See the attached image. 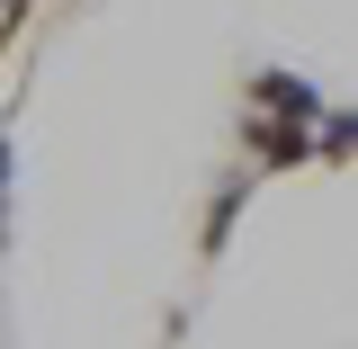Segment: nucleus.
<instances>
[{"mask_svg":"<svg viewBox=\"0 0 358 349\" xmlns=\"http://www.w3.org/2000/svg\"><path fill=\"white\" fill-rule=\"evenodd\" d=\"M242 152L260 162V171H305L322 162V134L305 117H260V108H242Z\"/></svg>","mask_w":358,"mask_h":349,"instance_id":"obj_1","label":"nucleus"},{"mask_svg":"<svg viewBox=\"0 0 358 349\" xmlns=\"http://www.w3.org/2000/svg\"><path fill=\"white\" fill-rule=\"evenodd\" d=\"M251 108H260V117H322V90L313 81H296V72H251Z\"/></svg>","mask_w":358,"mask_h":349,"instance_id":"obj_2","label":"nucleus"},{"mask_svg":"<svg viewBox=\"0 0 358 349\" xmlns=\"http://www.w3.org/2000/svg\"><path fill=\"white\" fill-rule=\"evenodd\" d=\"M242 197H251V171L215 188V206H206V233H197V251H206V260H224V242H233V215H242Z\"/></svg>","mask_w":358,"mask_h":349,"instance_id":"obj_3","label":"nucleus"},{"mask_svg":"<svg viewBox=\"0 0 358 349\" xmlns=\"http://www.w3.org/2000/svg\"><path fill=\"white\" fill-rule=\"evenodd\" d=\"M313 134H322V162H358V117H313Z\"/></svg>","mask_w":358,"mask_h":349,"instance_id":"obj_4","label":"nucleus"},{"mask_svg":"<svg viewBox=\"0 0 358 349\" xmlns=\"http://www.w3.org/2000/svg\"><path fill=\"white\" fill-rule=\"evenodd\" d=\"M0 197H9V134H0Z\"/></svg>","mask_w":358,"mask_h":349,"instance_id":"obj_5","label":"nucleus"}]
</instances>
